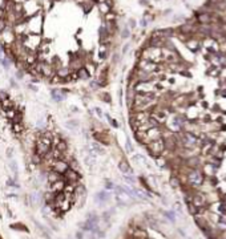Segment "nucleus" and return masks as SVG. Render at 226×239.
<instances>
[{
	"instance_id": "obj_1",
	"label": "nucleus",
	"mask_w": 226,
	"mask_h": 239,
	"mask_svg": "<svg viewBox=\"0 0 226 239\" xmlns=\"http://www.w3.org/2000/svg\"><path fill=\"white\" fill-rule=\"evenodd\" d=\"M157 104V99L154 93H136L132 102V112H150Z\"/></svg>"
},
{
	"instance_id": "obj_2",
	"label": "nucleus",
	"mask_w": 226,
	"mask_h": 239,
	"mask_svg": "<svg viewBox=\"0 0 226 239\" xmlns=\"http://www.w3.org/2000/svg\"><path fill=\"white\" fill-rule=\"evenodd\" d=\"M146 149L149 150V153L152 154L153 157L158 158L160 156H162L166 146H165V140L164 138H158V140H154V141H150L148 145H145Z\"/></svg>"
},
{
	"instance_id": "obj_3",
	"label": "nucleus",
	"mask_w": 226,
	"mask_h": 239,
	"mask_svg": "<svg viewBox=\"0 0 226 239\" xmlns=\"http://www.w3.org/2000/svg\"><path fill=\"white\" fill-rule=\"evenodd\" d=\"M114 190H116V199H117V203L120 206H126V205L132 203L134 201L129 194L126 193L125 190L123 189V186H114Z\"/></svg>"
},
{
	"instance_id": "obj_4",
	"label": "nucleus",
	"mask_w": 226,
	"mask_h": 239,
	"mask_svg": "<svg viewBox=\"0 0 226 239\" xmlns=\"http://www.w3.org/2000/svg\"><path fill=\"white\" fill-rule=\"evenodd\" d=\"M136 93H154L156 86L152 81H137L134 85Z\"/></svg>"
},
{
	"instance_id": "obj_5",
	"label": "nucleus",
	"mask_w": 226,
	"mask_h": 239,
	"mask_svg": "<svg viewBox=\"0 0 226 239\" xmlns=\"http://www.w3.org/2000/svg\"><path fill=\"white\" fill-rule=\"evenodd\" d=\"M52 170H55L56 173L61 174V176H64V173H65L67 170L69 169V163L68 161H65L64 158H59V160L55 161V163L52 165V167H51Z\"/></svg>"
},
{
	"instance_id": "obj_6",
	"label": "nucleus",
	"mask_w": 226,
	"mask_h": 239,
	"mask_svg": "<svg viewBox=\"0 0 226 239\" xmlns=\"http://www.w3.org/2000/svg\"><path fill=\"white\" fill-rule=\"evenodd\" d=\"M63 177L65 178V182H69V183H77L80 181V178H81L79 171H76L75 169H70V167L64 173Z\"/></svg>"
},
{
	"instance_id": "obj_7",
	"label": "nucleus",
	"mask_w": 226,
	"mask_h": 239,
	"mask_svg": "<svg viewBox=\"0 0 226 239\" xmlns=\"http://www.w3.org/2000/svg\"><path fill=\"white\" fill-rule=\"evenodd\" d=\"M188 181L190 182V185H193V186H200V185H202V182H204V177H202V174L198 170H193L189 173Z\"/></svg>"
},
{
	"instance_id": "obj_8",
	"label": "nucleus",
	"mask_w": 226,
	"mask_h": 239,
	"mask_svg": "<svg viewBox=\"0 0 226 239\" xmlns=\"http://www.w3.org/2000/svg\"><path fill=\"white\" fill-rule=\"evenodd\" d=\"M181 142L186 147H194L195 145H197L198 140H197V137L193 136L192 133H184L181 136Z\"/></svg>"
},
{
	"instance_id": "obj_9",
	"label": "nucleus",
	"mask_w": 226,
	"mask_h": 239,
	"mask_svg": "<svg viewBox=\"0 0 226 239\" xmlns=\"http://www.w3.org/2000/svg\"><path fill=\"white\" fill-rule=\"evenodd\" d=\"M93 138L96 140V142H99L101 145H110L109 141V136L103 132V130H97V132H93Z\"/></svg>"
},
{
	"instance_id": "obj_10",
	"label": "nucleus",
	"mask_w": 226,
	"mask_h": 239,
	"mask_svg": "<svg viewBox=\"0 0 226 239\" xmlns=\"http://www.w3.org/2000/svg\"><path fill=\"white\" fill-rule=\"evenodd\" d=\"M138 69L144 70V72H148V73H152L153 70H156V64L152 63L150 60L142 59L140 63H138Z\"/></svg>"
},
{
	"instance_id": "obj_11",
	"label": "nucleus",
	"mask_w": 226,
	"mask_h": 239,
	"mask_svg": "<svg viewBox=\"0 0 226 239\" xmlns=\"http://www.w3.org/2000/svg\"><path fill=\"white\" fill-rule=\"evenodd\" d=\"M146 137H148V141H154V140H158V138H162V130L160 129L158 126L156 128H152V129L146 130Z\"/></svg>"
},
{
	"instance_id": "obj_12",
	"label": "nucleus",
	"mask_w": 226,
	"mask_h": 239,
	"mask_svg": "<svg viewBox=\"0 0 226 239\" xmlns=\"http://www.w3.org/2000/svg\"><path fill=\"white\" fill-rule=\"evenodd\" d=\"M110 198H112V194L109 193V191L106 190H101L99 193H96L94 195V201L97 202V203L103 205V203H106L108 201H110Z\"/></svg>"
},
{
	"instance_id": "obj_13",
	"label": "nucleus",
	"mask_w": 226,
	"mask_h": 239,
	"mask_svg": "<svg viewBox=\"0 0 226 239\" xmlns=\"http://www.w3.org/2000/svg\"><path fill=\"white\" fill-rule=\"evenodd\" d=\"M65 181L64 179H59L56 181V182L53 183H49L51 185V190H52V193H61V191H64V187H65Z\"/></svg>"
},
{
	"instance_id": "obj_14",
	"label": "nucleus",
	"mask_w": 226,
	"mask_h": 239,
	"mask_svg": "<svg viewBox=\"0 0 226 239\" xmlns=\"http://www.w3.org/2000/svg\"><path fill=\"white\" fill-rule=\"evenodd\" d=\"M119 170L123 174H133V170H132V167L129 166V162L125 160L119 161Z\"/></svg>"
},
{
	"instance_id": "obj_15",
	"label": "nucleus",
	"mask_w": 226,
	"mask_h": 239,
	"mask_svg": "<svg viewBox=\"0 0 226 239\" xmlns=\"http://www.w3.org/2000/svg\"><path fill=\"white\" fill-rule=\"evenodd\" d=\"M63 176L61 174H59V173H56L55 170H52V169H49L48 170V173H47V181H48L49 183H53V182H56V181H59V179H63Z\"/></svg>"
},
{
	"instance_id": "obj_16",
	"label": "nucleus",
	"mask_w": 226,
	"mask_h": 239,
	"mask_svg": "<svg viewBox=\"0 0 226 239\" xmlns=\"http://www.w3.org/2000/svg\"><path fill=\"white\" fill-rule=\"evenodd\" d=\"M51 97H52V100L56 101V102H61V101L65 99V95H64L63 90H60V89H52L51 90Z\"/></svg>"
},
{
	"instance_id": "obj_17",
	"label": "nucleus",
	"mask_w": 226,
	"mask_h": 239,
	"mask_svg": "<svg viewBox=\"0 0 226 239\" xmlns=\"http://www.w3.org/2000/svg\"><path fill=\"white\" fill-rule=\"evenodd\" d=\"M76 73H77V77H79L80 80H89L90 79V72L85 68V66L79 68V69L76 70Z\"/></svg>"
},
{
	"instance_id": "obj_18",
	"label": "nucleus",
	"mask_w": 226,
	"mask_h": 239,
	"mask_svg": "<svg viewBox=\"0 0 226 239\" xmlns=\"http://www.w3.org/2000/svg\"><path fill=\"white\" fill-rule=\"evenodd\" d=\"M134 138H136L137 142L141 144V145H148V144H149L148 137H146V133H145V132H134Z\"/></svg>"
},
{
	"instance_id": "obj_19",
	"label": "nucleus",
	"mask_w": 226,
	"mask_h": 239,
	"mask_svg": "<svg viewBox=\"0 0 226 239\" xmlns=\"http://www.w3.org/2000/svg\"><path fill=\"white\" fill-rule=\"evenodd\" d=\"M55 73H56V76L60 77V79H64V77L70 75V69H69V66H57Z\"/></svg>"
},
{
	"instance_id": "obj_20",
	"label": "nucleus",
	"mask_w": 226,
	"mask_h": 239,
	"mask_svg": "<svg viewBox=\"0 0 226 239\" xmlns=\"http://www.w3.org/2000/svg\"><path fill=\"white\" fill-rule=\"evenodd\" d=\"M31 203L33 205V206H38V205L41 203L43 201V194H40L39 191H33V193H31Z\"/></svg>"
},
{
	"instance_id": "obj_21",
	"label": "nucleus",
	"mask_w": 226,
	"mask_h": 239,
	"mask_svg": "<svg viewBox=\"0 0 226 239\" xmlns=\"http://www.w3.org/2000/svg\"><path fill=\"white\" fill-rule=\"evenodd\" d=\"M0 106H2V109H4V110H8V109H12L13 108V101H12V99H3V100H0Z\"/></svg>"
},
{
	"instance_id": "obj_22",
	"label": "nucleus",
	"mask_w": 226,
	"mask_h": 239,
	"mask_svg": "<svg viewBox=\"0 0 226 239\" xmlns=\"http://www.w3.org/2000/svg\"><path fill=\"white\" fill-rule=\"evenodd\" d=\"M52 147H56V149L59 150L60 153H65V151L69 149V144H68V141H65V140H61L59 144L56 145V146H52Z\"/></svg>"
},
{
	"instance_id": "obj_23",
	"label": "nucleus",
	"mask_w": 226,
	"mask_h": 239,
	"mask_svg": "<svg viewBox=\"0 0 226 239\" xmlns=\"http://www.w3.org/2000/svg\"><path fill=\"white\" fill-rule=\"evenodd\" d=\"M25 130L24 125H23V122H13L12 124V132L15 134H23Z\"/></svg>"
},
{
	"instance_id": "obj_24",
	"label": "nucleus",
	"mask_w": 226,
	"mask_h": 239,
	"mask_svg": "<svg viewBox=\"0 0 226 239\" xmlns=\"http://www.w3.org/2000/svg\"><path fill=\"white\" fill-rule=\"evenodd\" d=\"M31 163H33L35 166H40V165H43V157L40 156V154H38V153H32Z\"/></svg>"
},
{
	"instance_id": "obj_25",
	"label": "nucleus",
	"mask_w": 226,
	"mask_h": 239,
	"mask_svg": "<svg viewBox=\"0 0 226 239\" xmlns=\"http://www.w3.org/2000/svg\"><path fill=\"white\" fill-rule=\"evenodd\" d=\"M84 163H85L87 166H89V167L94 166V165H96V157L89 156V154H85V156H84Z\"/></svg>"
},
{
	"instance_id": "obj_26",
	"label": "nucleus",
	"mask_w": 226,
	"mask_h": 239,
	"mask_svg": "<svg viewBox=\"0 0 226 239\" xmlns=\"http://www.w3.org/2000/svg\"><path fill=\"white\" fill-rule=\"evenodd\" d=\"M65 126L68 128V129H70V130H76L77 128L80 126V124H79V121H77V120H68L65 122Z\"/></svg>"
},
{
	"instance_id": "obj_27",
	"label": "nucleus",
	"mask_w": 226,
	"mask_h": 239,
	"mask_svg": "<svg viewBox=\"0 0 226 239\" xmlns=\"http://www.w3.org/2000/svg\"><path fill=\"white\" fill-rule=\"evenodd\" d=\"M99 33H100V41L104 43V40L108 39V36H109V33H108V29L106 27H100L99 29Z\"/></svg>"
},
{
	"instance_id": "obj_28",
	"label": "nucleus",
	"mask_w": 226,
	"mask_h": 239,
	"mask_svg": "<svg viewBox=\"0 0 226 239\" xmlns=\"http://www.w3.org/2000/svg\"><path fill=\"white\" fill-rule=\"evenodd\" d=\"M124 179H125L128 186H134V185H136V178H134L132 174H124Z\"/></svg>"
},
{
	"instance_id": "obj_29",
	"label": "nucleus",
	"mask_w": 226,
	"mask_h": 239,
	"mask_svg": "<svg viewBox=\"0 0 226 239\" xmlns=\"http://www.w3.org/2000/svg\"><path fill=\"white\" fill-rule=\"evenodd\" d=\"M193 201H194L193 205H195L197 207H201V206H204V205H205V199H204V197H202L201 194L195 195V197L193 198Z\"/></svg>"
},
{
	"instance_id": "obj_30",
	"label": "nucleus",
	"mask_w": 226,
	"mask_h": 239,
	"mask_svg": "<svg viewBox=\"0 0 226 239\" xmlns=\"http://www.w3.org/2000/svg\"><path fill=\"white\" fill-rule=\"evenodd\" d=\"M99 9H100V12H101V13L106 15L108 12H110V5H108V3H106V2H103V3H100Z\"/></svg>"
},
{
	"instance_id": "obj_31",
	"label": "nucleus",
	"mask_w": 226,
	"mask_h": 239,
	"mask_svg": "<svg viewBox=\"0 0 226 239\" xmlns=\"http://www.w3.org/2000/svg\"><path fill=\"white\" fill-rule=\"evenodd\" d=\"M99 56H100L101 60L106 59V56H108V47H106L105 44H101L100 50H99Z\"/></svg>"
},
{
	"instance_id": "obj_32",
	"label": "nucleus",
	"mask_w": 226,
	"mask_h": 239,
	"mask_svg": "<svg viewBox=\"0 0 226 239\" xmlns=\"http://www.w3.org/2000/svg\"><path fill=\"white\" fill-rule=\"evenodd\" d=\"M0 65H2L5 70H8V69H9V66H11V60L7 59L5 56H4V57H2V59H0Z\"/></svg>"
},
{
	"instance_id": "obj_33",
	"label": "nucleus",
	"mask_w": 226,
	"mask_h": 239,
	"mask_svg": "<svg viewBox=\"0 0 226 239\" xmlns=\"http://www.w3.org/2000/svg\"><path fill=\"white\" fill-rule=\"evenodd\" d=\"M9 169H11V171L13 174H18V171H19V166H18V162H16L15 160H9Z\"/></svg>"
},
{
	"instance_id": "obj_34",
	"label": "nucleus",
	"mask_w": 226,
	"mask_h": 239,
	"mask_svg": "<svg viewBox=\"0 0 226 239\" xmlns=\"http://www.w3.org/2000/svg\"><path fill=\"white\" fill-rule=\"evenodd\" d=\"M100 97H101V100H103L104 102H106V104H110V102H112V97H110L109 93H101Z\"/></svg>"
},
{
	"instance_id": "obj_35",
	"label": "nucleus",
	"mask_w": 226,
	"mask_h": 239,
	"mask_svg": "<svg viewBox=\"0 0 226 239\" xmlns=\"http://www.w3.org/2000/svg\"><path fill=\"white\" fill-rule=\"evenodd\" d=\"M4 112H5V116L8 120H13V117L16 116V110L13 109V108L12 109H8V110H4Z\"/></svg>"
},
{
	"instance_id": "obj_36",
	"label": "nucleus",
	"mask_w": 226,
	"mask_h": 239,
	"mask_svg": "<svg viewBox=\"0 0 226 239\" xmlns=\"http://www.w3.org/2000/svg\"><path fill=\"white\" fill-rule=\"evenodd\" d=\"M125 150H126V153H133V151H134V147H133L132 141H130V140H128L125 142Z\"/></svg>"
},
{
	"instance_id": "obj_37",
	"label": "nucleus",
	"mask_w": 226,
	"mask_h": 239,
	"mask_svg": "<svg viewBox=\"0 0 226 239\" xmlns=\"http://www.w3.org/2000/svg\"><path fill=\"white\" fill-rule=\"evenodd\" d=\"M114 19H116V13H113V12H108L105 15V20H108V21H110V23H113Z\"/></svg>"
},
{
	"instance_id": "obj_38",
	"label": "nucleus",
	"mask_w": 226,
	"mask_h": 239,
	"mask_svg": "<svg viewBox=\"0 0 226 239\" xmlns=\"http://www.w3.org/2000/svg\"><path fill=\"white\" fill-rule=\"evenodd\" d=\"M130 35V31H129V27H125V28L123 29V32H121V37L123 39H128Z\"/></svg>"
},
{
	"instance_id": "obj_39",
	"label": "nucleus",
	"mask_w": 226,
	"mask_h": 239,
	"mask_svg": "<svg viewBox=\"0 0 226 239\" xmlns=\"http://www.w3.org/2000/svg\"><path fill=\"white\" fill-rule=\"evenodd\" d=\"M8 27V24H7V21H5V19H0V33H2L4 29Z\"/></svg>"
},
{
	"instance_id": "obj_40",
	"label": "nucleus",
	"mask_w": 226,
	"mask_h": 239,
	"mask_svg": "<svg viewBox=\"0 0 226 239\" xmlns=\"http://www.w3.org/2000/svg\"><path fill=\"white\" fill-rule=\"evenodd\" d=\"M93 112H94V114H96L97 117H99V118H103V117H104V113L101 112L100 108H93Z\"/></svg>"
},
{
	"instance_id": "obj_41",
	"label": "nucleus",
	"mask_w": 226,
	"mask_h": 239,
	"mask_svg": "<svg viewBox=\"0 0 226 239\" xmlns=\"http://www.w3.org/2000/svg\"><path fill=\"white\" fill-rule=\"evenodd\" d=\"M5 156H7V158H9V160H12V157H13V149H12V147H8V149H7V151H5Z\"/></svg>"
},
{
	"instance_id": "obj_42",
	"label": "nucleus",
	"mask_w": 226,
	"mask_h": 239,
	"mask_svg": "<svg viewBox=\"0 0 226 239\" xmlns=\"http://www.w3.org/2000/svg\"><path fill=\"white\" fill-rule=\"evenodd\" d=\"M133 160H134V161H141L142 163L145 162V158L141 156V154H134V156H133Z\"/></svg>"
},
{
	"instance_id": "obj_43",
	"label": "nucleus",
	"mask_w": 226,
	"mask_h": 239,
	"mask_svg": "<svg viewBox=\"0 0 226 239\" xmlns=\"http://www.w3.org/2000/svg\"><path fill=\"white\" fill-rule=\"evenodd\" d=\"M23 76H24V69H19L18 73H16V79H18V80H21Z\"/></svg>"
},
{
	"instance_id": "obj_44",
	"label": "nucleus",
	"mask_w": 226,
	"mask_h": 239,
	"mask_svg": "<svg viewBox=\"0 0 226 239\" xmlns=\"http://www.w3.org/2000/svg\"><path fill=\"white\" fill-rule=\"evenodd\" d=\"M105 189H106V190H113V189H114V185H113L112 182H106V183H105Z\"/></svg>"
},
{
	"instance_id": "obj_45",
	"label": "nucleus",
	"mask_w": 226,
	"mask_h": 239,
	"mask_svg": "<svg viewBox=\"0 0 226 239\" xmlns=\"http://www.w3.org/2000/svg\"><path fill=\"white\" fill-rule=\"evenodd\" d=\"M76 239H84V233H83V231H77V233H76Z\"/></svg>"
},
{
	"instance_id": "obj_46",
	"label": "nucleus",
	"mask_w": 226,
	"mask_h": 239,
	"mask_svg": "<svg viewBox=\"0 0 226 239\" xmlns=\"http://www.w3.org/2000/svg\"><path fill=\"white\" fill-rule=\"evenodd\" d=\"M119 60H120L119 55H117V53H114V55H113V57H112V61H113V63H117V61H119Z\"/></svg>"
},
{
	"instance_id": "obj_47",
	"label": "nucleus",
	"mask_w": 226,
	"mask_h": 239,
	"mask_svg": "<svg viewBox=\"0 0 226 239\" xmlns=\"http://www.w3.org/2000/svg\"><path fill=\"white\" fill-rule=\"evenodd\" d=\"M129 23H130V28H134V27H136V20H134V19H130L129 20Z\"/></svg>"
},
{
	"instance_id": "obj_48",
	"label": "nucleus",
	"mask_w": 226,
	"mask_h": 239,
	"mask_svg": "<svg viewBox=\"0 0 226 239\" xmlns=\"http://www.w3.org/2000/svg\"><path fill=\"white\" fill-rule=\"evenodd\" d=\"M5 18V11L3 8H0V19H4Z\"/></svg>"
},
{
	"instance_id": "obj_49",
	"label": "nucleus",
	"mask_w": 226,
	"mask_h": 239,
	"mask_svg": "<svg viewBox=\"0 0 226 239\" xmlns=\"http://www.w3.org/2000/svg\"><path fill=\"white\" fill-rule=\"evenodd\" d=\"M96 86H99L96 81H92V82H90V89H96Z\"/></svg>"
},
{
	"instance_id": "obj_50",
	"label": "nucleus",
	"mask_w": 226,
	"mask_h": 239,
	"mask_svg": "<svg viewBox=\"0 0 226 239\" xmlns=\"http://www.w3.org/2000/svg\"><path fill=\"white\" fill-rule=\"evenodd\" d=\"M166 217H168V218H169V219H172V221H174V217H173V213H170V211H169V213H166Z\"/></svg>"
},
{
	"instance_id": "obj_51",
	"label": "nucleus",
	"mask_w": 226,
	"mask_h": 239,
	"mask_svg": "<svg viewBox=\"0 0 226 239\" xmlns=\"http://www.w3.org/2000/svg\"><path fill=\"white\" fill-rule=\"evenodd\" d=\"M7 185H8V186H16L15 182H13L12 179H8V181H7Z\"/></svg>"
},
{
	"instance_id": "obj_52",
	"label": "nucleus",
	"mask_w": 226,
	"mask_h": 239,
	"mask_svg": "<svg viewBox=\"0 0 226 239\" xmlns=\"http://www.w3.org/2000/svg\"><path fill=\"white\" fill-rule=\"evenodd\" d=\"M128 48H129V44H125V45H124V48H123V53H126Z\"/></svg>"
},
{
	"instance_id": "obj_53",
	"label": "nucleus",
	"mask_w": 226,
	"mask_h": 239,
	"mask_svg": "<svg viewBox=\"0 0 226 239\" xmlns=\"http://www.w3.org/2000/svg\"><path fill=\"white\" fill-rule=\"evenodd\" d=\"M29 89H31V90H33V92H38V88H36V86L35 85H29Z\"/></svg>"
},
{
	"instance_id": "obj_54",
	"label": "nucleus",
	"mask_w": 226,
	"mask_h": 239,
	"mask_svg": "<svg viewBox=\"0 0 226 239\" xmlns=\"http://www.w3.org/2000/svg\"><path fill=\"white\" fill-rule=\"evenodd\" d=\"M141 25H142V27L146 25V20H141Z\"/></svg>"
},
{
	"instance_id": "obj_55",
	"label": "nucleus",
	"mask_w": 226,
	"mask_h": 239,
	"mask_svg": "<svg viewBox=\"0 0 226 239\" xmlns=\"http://www.w3.org/2000/svg\"><path fill=\"white\" fill-rule=\"evenodd\" d=\"M2 53H3V45H0V59H2Z\"/></svg>"
}]
</instances>
